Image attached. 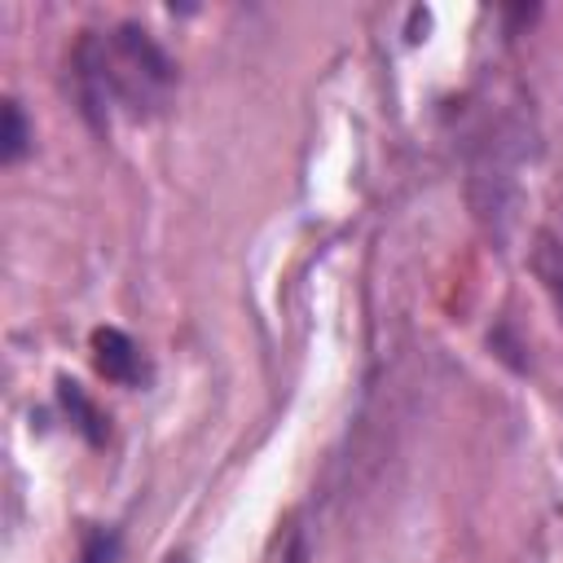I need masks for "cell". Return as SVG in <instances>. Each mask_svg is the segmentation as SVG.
Masks as SVG:
<instances>
[{
	"instance_id": "3957f363",
	"label": "cell",
	"mask_w": 563,
	"mask_h": 563,
	"mask_svg": "<svg viewBox=\"0 0 563 563\" xmlns=\"http://www.w3.org/2000/svg\"><path fill=\"white\" fill-rule=\"evenodd\" d=\"M532 273L541 277V286H545V295H550V303H554V312L563 321V242L554 233H541L537 238V246H532Z\"/></svg>"
},
{
	"instance_id": "7a4b0ae2",
	"label": "cell",
	"mask_w": 563,
	"mask_h": 563,
	"mask_svg": "<svg viewBox=\"0 0 563 563\" xmlns=\"http://www.w3.org/2000/svg\"><path fill=\"white\" fill-rule=\"evenodd\" d=\"M97 347V369L114 383H136L141 378V352L123 330H97L92 334Z\"/></svg>"
},
{
	"instance_id": "6da1fadb",
	"label": "cell",
	"mask_w": 563,
	"mask_h": 563,
	"mask_svg": "<svg viewBox=\"0 0 563 563\" xmlns=\"http://www.w3.org/2000/svg\"><path fill=\"white\" fill-rule=\"evenodd\" d=\"M70 79L84 114L106 132L110 123L154 119L176 88V62L136 22L84 31L70 53Z\"/></svg>"
},
{
	"instance_id": "277c9868",
	"label": "cell",
	"mask_w": 563,
	"mask_h": 563,
	"mask_svg": "<svg viewBox=\"0 0 563 563\" xmlns=\"http://www.w3.org/2000/svg\"><path fill=\"white\" fill-rule=\"evenodd\" d=\"M4 145H0V154H4V163H18L26 150H31V128H26V114H22V106L9 97L4 101V136H0Z\"/></svg>"
},
{
	"instance_id": "8992f818",
	"label": "cell",
	"mask_w": 563,
	"mask_h": 563,
	"mask_svg": "<svg viewBox=\"0 0 563 563\" xmlns=\"http://www.w3.org/2000/svg\"><path fill=\"white\" fill-rule=\"evenodd\" d=\"M167 563H185V554H172V559H167Z\"/></svg>"
},
{
	"instance_id": "5b68a950",
	"label": "cell",
	"mask_w": 563,
	"mask_h": 563,
	"mask_svg": "<svg viewBox=\"0 0 563 563\" xmlns=\"http://www.w3.org/2000/svg\"><path fill=\"white\" fill-rule=\"evenodd\" d=\"M79 563H119V537L110 528H88L79 545Z\"/></svg>"
}]
</instances>
